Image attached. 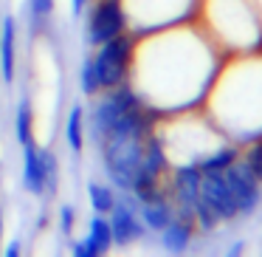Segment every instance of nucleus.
<instances>
[{"mask_svg": "<svg viewBox=\"0 0 262 257\" xmlns=\"http://www.w3.org/2000/svg\"><path fill=\"white\" fill-rule=\"evenodd\" d=\"M138 215H141V221H144L147 229L161 232V229L172 221L175 206H172V201L161 192V195H155V198H149V201H141V204H138Z\"/></svg>", "mask_w": 262, "mask_h": 257, "instance_id": "nucleus-10", "label": "nucleus"}, {"mask_svg": "<svg viewBox=\"0 0 262 257\" xmlns=\"http://www.w3.org/2000/svg\"><path fill=\"white\" fill-rule=\"evenodd\" d=\"M54 3L57 0H29V26L34 31H46L54 17Z\"/></svg>", "mask_w": 262, "mask_h": 257, "instance_id": "nucleus-16", "label": "nucleus"}, {"mask_svg": "<svg viewBox=\"0 0 262 257\" xmlns=\"http://www.w3.org/2000/svg\"><path fill=\"white\" fill-rule=\"evenodd\" d=\"M17 74V20L6 14L0 23V80L12 85Z\"/></svg>", "mask_w": 262, "mask_h": 257, "instance_id": "nucleus-8", "label": "nucleus"}, {"mask_svg": "<svg viewBox=\"0 0 262 257\" xmlns=\"http://www.w3.org/2000/svg\"><path fill=\"white\" fill-rule=\"evenodd\" d=\"M200 181H203V172L198 170V164L175 167V172H172V198H175V204L192 209V204L200 195Z\"/></svg>", "mask_w": 262, "mask_h": 257, "instance_id": "nucleus-9", "label": "nucleus"}, {"mask_svg": "<svg viewBox=\"0 0 262 257\" xmlns=\"http://www.w3.org/2000/svg\"><path fill=\"white\" fill-rule=\"evenodd\" d=\"M82 14H85V43L91 48L127 31L121 0H93V3H88V9Z\"/></svg>", "mask_w": 262, "mask_h": 257, "instance_id": "nucleus-3", "label": "nucleus"}, {"mask_svg": "<svg viewBox=\"0 0 262 257\" xmlns=\"http://www.w3.org/2000/svg\"><path fill=\"white\" fill-rule=\"evenodd\" d=\"M110 232H113V246H130L144 238V221L138 215V201L130 192H121L116 206L107 212Z\"/></svg>", "mask_w": 262, "mask_h": 257, "instance_id": "nucleus-4", "label": "nucleus"}, {"mask_svg": "<svg viewBox=\"0 0 262 257\" xmlns=\"http://www.w3.org/2000/svg\"><path fill=\"white\" fill-rule=\"evenodd\" d=\"M14 139L20 147L34 139V108H31L29 96H20L17 110H14Z\"/></svg>", "mask_w": 262, "mask_h": 257, "instance_id": "nucleus-13", "label": "nucleus"}, {"mask_svg": "<svg viewBox=\"0 0 262 257\" xmlns=\"http://www.w3.org/2000/svg\"><path fill=\"white\" fill-rule=\"evenodd\" d=\"M133 48H136V34H133V31H124V34L113 37V40L102 43V46H96V48L91 51L102 91L119 88L121 82L130 80Z\"/></svg>", "mask_w": 262, "mask_h": 257, "instance_id": "nucleus-1", "label": "nucleus"}, {"mask_svg": "<svg viewBox=\"0 0 262 257\" xmlns=\"http://www.w3.org/2000/svg\"><path fill=\"white\" fill-rule=\"evenodd\" d=\"M85 130H88V119H85V108L74 105L68 110V119H65V142H68L71 153L79 155L85 150Z\"/></svg>", "mask_w": 262, "mask_h": 257, "instance_id": "nucleus-11", "label": "nucleus"}, {"mask_svg": "<svg viewBox=\"0 0 262 257\" xmlns=\"http://www.w3.org/2000/svg\"><path fill=\"white\" fill-rule=\"evenodd\" d=\"M23 187L34 198H46V195L57 192L59 184V159L51 147H40L31 139L23 144Z\"/></svg>", "mask_w": 262, "mask_h": 257, "instance_id": "nucleus-2", "label": "nucleus"}, {"mask_svg": "<svg viewBox=\"0 0 262 257\" xmlns=\"http://www.w3.org/2000/svg\"><path fill=\"white\" fill-rule=\"evenodd\" d=\"M119 195H116L113 184H102V181H91L88 184V204H91L93 215H107L116 206Z\"/></svg>", "mask_w": 262, "mask_h": 257, "instance_id": "nucleus-12", "label": "nucleus"}, {"mask_svg": "<svg viewBox=\"0 0 262 257\" xmlns=\"http://www.w3.org/2000/svg\"><path fill=\"white\" fill-rule=\"evenodd\" d=\"M110 249H113V232H110L107 215H93L88 223V234L71 246L74 257H99L107 254Z\"/></svg>", "mask_w": 262, "mask_h": 257, "instance_id": "nucleus-7", "label": "nucleus"}, {"mask_svg": "<svg viewBox=\"0 0 262 257\" xmlns=\"http://www.w3.org/2000/svg\"><path fill=\"white\" fill-rule=\"evenodd\" d=\"M57 223H59V232H62V234H74V226H76V209H74V206H71V204L59 206Z\"/></svg>", "mask_w": 262, "mask_h": 257, "instance_id": "nucleus-17", "label": "nucleus"}, {"mask_svg": "<svg viewBox=\"0 0 262 257\" xmlns=\"http://www.w3.org/2000/svg\"><path fill=\"white\" fill-rule=\"evenodd\" d=\"M0 254H6V257H20V240H17V238L9 240V243L0 249Z\"/></svg>", "mask_w": 262, "mask_h": 257, "instance_id": "nucleus-19", "label": "nucleus"}, {"mask_svg": "<svg viewBox=\"0 0 262 257\" xmlns=\"http://www.w3.org/2000/svg\"><path fill=\"white\" fill-rule=\"evenodd\" d=\"M88 3H91V0H71V12H74V17L76 14H82L88 9Z\"/></svg>", "mask_w": 262, "mask_h": 257, "instance_id": "nucleus-20", "label": "nucleus"}, {"mask_svg": "<svg viewBox=\"0 0 262 257\" xmlns=\"http://www.w3.org/2000/svg\"><path fill=\"white\" fill-rule=\"evenodd\" d=\"M3 226H6V218H3V206H0V249H3Z\"/></svg>", "mask_w": 262, "mask_h": 257, "instance_id": "nucleus-21", "label": "nucleus"}, {"mask_svg": "<svg viewBox=\"0 0 262 257\" xmlns=\"http://www.w3.org/2000/svg\"><path fill=\"white\" fill-rule=\"evenodd\" d=\"M234 161H237V147H217L214 153L198 159L194 164H198L200 172H223L226 167H231Z\"/></svg>", "mask_w": 262, "mask_h": 257, "instance_id": "nucleus-14", "label": "nucleus"}, {"mask_svg": "<svg viewBox=\"0 0 262 257\" xmlns=\"http://www.w3.org/2000/svg\"><path fill=\"white\" fill-rule=\"evenodd\" d=\"M226 181L231 187L237 215H251L259 204V178L248 170L245 161H234L231 167H226Z\"/></svg>", "mask_w": 262, "mask_h": 257, "instance_id": "nucleus-5", "label": "nucleus"}, {"mask_svg": "<svg viewBox=\"0 0 262 257\" xmlns=\"http://www.w3.org/2000/svg\"><path fill=\"white\" fill-rule=\"evenodd\" d=\"M200 198L211 206L217 221H231V218H237V204H234L231 187H228V181H226V170L223 172H203Z\"/></svg>", "mask_w": 262, "mask_h": 257, "instance_id": "nucleus-6", "label": "nucleus"}, {"mask_svg": "<svg viewBox=\"0 0 262 257\" xmlns=\"http://www.w3.org/2000/svg\"><path fill=\"white\" fill-rule=\"evenodd\" d=\"M245 164H248V170L262 181V139L254 144V147H251V153H248V159H245Z\"/></svg>", "mask_w": 262, "mask_h": 257, "instance_id": "nucleus-18", "label": "nucleus"}, {"mask_svg": "<svg viewBox=\"0 0 262 257\" xmlns=\"http://www.w3.org/2000/svg\"><path fill=\"white\" fill-rule=\"evenodd\" d=\"M79 91H82V96H88V99H93L96 93H102V85H99V76H96V65H93V57L91 54H85L82 57V65H79Z\"/></svg>", "mask_w": 262, "mask_h": 257, "instance_id": "nucleus-15", "label": "nucleus"}]
</instances>
